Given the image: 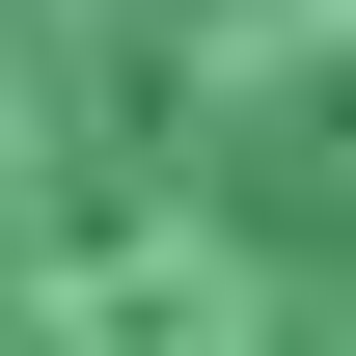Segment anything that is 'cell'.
<instances>
[{
    "label": "cell",
    "instance_id": "6da1fadb",
    "mask_svg": "<svg viewBox=\"0 0 356 356\" xmlns=\"http://www.w3.org/2000/svg\"><path fill=\"white\" fill-rule=\"evenodd\" d=\"M0 356H356V0H0Z\"/></svg>",
    "mask_w": 356,
    "mask_h": 356
}]
</instances>
